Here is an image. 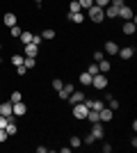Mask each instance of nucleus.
Masks as SVG:
<instances>
[{
	"mask_svg": "<svg viewBox=\"0 0 137 153\" xmlns=\"http://www.w3.org/2000/svg\"><path fill=\"white\" fill-rule=\"evenodd\" d=\"M19 39L23 41V46L30 44V41H32V32H27V30H25V32H21V37H19Z\"/></svg>",
	"mask_w": 137,
	"mask_h": 153,
	"instance_id": "obj_23",
	"label": "nucleus"
},
{
	"mask_svg": "<svg viewBox=\"0 0 137 153\" xmlns=\"http://www.w3.org/2000/svg\"><path fill=\"white\" fill-rule=\"evenodd\" d=\"M78 2H80V9H89L94 5V0H78Z\"/></svg>",
	"mask_w": 137,
	"mask_h": 153,
	"instance_id": "obj_28",
	"label": "nucleus"
},
{
	"mask_svg": "<svg viewBox=\"0 0 137 153\" xmlns=\"http://www.w3.org/2000/svg\"><path fill=\"white\" fill-rule=\"evenodd\" d=\"M0 48H2V44H0Z\"/></svg>",
	"mask_w": 137,
	"mask_h": 153,
	"instance_id": "obj_42",
	"label": "nucleus"
},
{
	"mask_svg": "<svg viewBox=\"0 0 137 153\" xmlns=\"http://www.w3.org/2000/svg\"><path fill=\"white\" fill-rule=\"evenodd\" d=\"M137 32V23L135 21H126L124 23V34H135Z\"/></svg>",
	"mask_w": 137,
	"mask_h": 153,
	"instance_id": "obj_12",
	"label": "nucleus"
},
{
	"mask_svg": "<svg viewBox=\"0 0 137 153\" xmlns=\"http://www.w3.org/2000/svg\"><path fill=\"white\" fill-rule=\"evenodd\" d=\"M103 57H105V53H101V51H96V53H94V62H101Z\"/></svg>",
	"mask_w": 137,
	"mask_h": 153,
	"instance_id": "obj_34",
	"label": "nucleus"
},
{
	"mask_svg": "<svg viewBox=\"0 0 137 153\" xmlns=\"http://www.w3.org/2000/svg\"><path fill=\"white\" fill-rule=\"evenodd\" d=\"M89 19L94 21V23H101V21H105V12H103V7H98V5H91L89 9Z\"/></svg>",
	"mask_w": 137,
	"mask_h": 153,
	"instance_id": "obj_1",
	"label": "nucleus"
},
{
	"mask_svg": "<svg viewBox=\"0 0 137 153\" xmlns=\"http://www.w3.org/2000/svg\"><path fill=\"white\" fill-rule=\"evenodd\" d=\"M112 119H114V110H110V108L98 110V121L101 123H107V121H112Z\"/></svg>",
	"mask_w": 137,
	"mask_h": 153,
	"instance_id": "obj_4",
	"label": "nucleus"
},
{
	"mask_svg": "<svg viewBox=\"0 0 137 153\" xmlns=\"http://www.w3.org/2000/svg\"><path fill=\"white\" fill-rule=\"evenodd\" d=\"M62 87H64V82H62L59 78H55V80H53V89H55V91H59Z\"/></svg>",
	"mask_w": 137,
	"mask_h": 153,
	"instance_id": "obj_27",
	"label": "nucleus"
},
{
	"mask_svg": "<svg viewBox=\"0 0 137 153\" xmlns=\"http://www.w3.org/2000/svg\"><path fill=\"white\" fill-rule=\"evenodd\" d=\"M69 146H71V149H78V146H82V140H80L78 135H73L71 140H69Z\"/></svg>",
	"mask_w": 137,
	"mask_h": 153,
	"instance_id": "obj_22",
	"label": "nucleus"
},
{
	"mask_svg": "<svg viewBox=\"0 0 137 153\" xmlns=\"http://www.w3.org/2000/svg\"><path fill=\"white\" fill-rule=\"evenodd\" d=\"M96 64H98V71H101V73H107V71L112 69V64L107 62V59H105V57L101 59V62H96Z\"/></svg>",
	"mask_w": 137,
	"mask_h": 153,
	"instance_id": "obj_16",
	"label": "nucleus"
},
{
	"mask_svg": "<svg viewBox=\"0 0 137 153\" xmlns=\"http://www.w3.org/2000/svg\"><path fill=\"white\" fill-rule=\"evenodd\" d=\"M7 140H9L7 130H5V128H0V144H2V142H7Z\"/></svg>",
	"mask_w": 137,
	"mask_h": 153,
	"instance_id": "obj_33",
	"label": "nucleus"
},
{
	"mask_svg": "<svg viewBox=\"0 0 137 153\" xmlns=\"http://www.w3.org/2000/svg\"><path fill=\"white\" fill-rule=\"evenodd\" d=\"M66 19L71 21V23H78V25H80V23L85 21V14H82V12H69V16H66Z\"/></svg>",
	"mask_w": 137,
	"mask_h": 153,
	"instance_id": "obj_10",
	"label": "nucleus"
},
{
	"mask_svg": "<svg viewBox=\"0 0 137 153\" xmlns=\"http://www.w3.org/2000/svg\"><path fill=\"white\" fill-rule=\"evenodd\" d=\"M9 32H12V37H21V32H23V30H21L19 25H12V27H9Z\"/></svg>",
	"mask_w": 137,
	"mask_h": 153,
	"instance_id": "obj_31",
	"label": "nucleus"
},
{
	"mask_svg": "<svg viewBox=\"0 0 137 153\" xmlns=\"http://www.w3.org/2000/svg\"><path fill=\"white\" fill-rule=\"evenodd\" d=\"M107 76L105 73H96V76H91V87H96V89H105L107 87Z\"/></svg>",
	"mask_w": 137,
	"mask_h": 153,
	"instance_id": "obj_2",
	"label": "nucleus"
},
{
	"mask_svg": "<svg viewBox=\"0 0 137 153\" xmlns=\"http://www.w3.org/2000/svg\"><path fill=\"white\" fill-rule=\"evenodd\" d=\"M87 112H89V108H87L85 103H76V105H73V110H71V114L76 117L78 121H82V119H85Z\"/></svg>",
	"mask_w": 137,
	"mask_h": 153,
	"instance_id": "obj_3",
	"label": "nucleus"
},
{
	"mask_svg": "<svg viewBox=\"0 0 137 153\" xmlns=\"http://www.w3.org/2000/svg\"><path fill=\"white\" fill-rule=\"evenodd\" d=\"M23 59H25L23 55H12V64H14V66H21V64H23Z\"/></svg>",
	"mask_w": 137,
	"mask_h": 153,
	"instance_id": "obj_26",
	"label": "nucleus"
},
{
	"mask_svg": "<svg viewBox=\"0 0 137 153\" xmlns=\"http://www.w3.org/2000/svg\"><path fill=\"white\" fill-rule=\"evenodd\" d=\"M85 119H87V121H89V123H96V121H98V110H89Z\"/></svg>",
	"mask_w": 137,
	"mask_h": 153,
	"instance_id": "obj_21",
	"label": "nucleus"
},
{
	"mask_svg": "<svg viewBox=\"0 0 137 153\" xmlns=\"http://www.w3.org/2000/svg\"><path fill=\"white\" fill-rule=\"evenodd\" d=\"M23 66H25V69H34V66H37V59L34 57H25L23 59Z\"/></svg>",
	"mask_w": 137,
	"mask_h": 153,
	"instance_id": "obj_24",
	"label": "nucleus"
},
{
	"mask_svg": "<svg viewBox=\"0 0 137 153\" xmlns=\"http://www.w3.org/2000/svg\"><path fill=\"white\" fill-rule=\"evenodd\" d=\"M121 59H133V55H135V48L133 46H126V48H119V53H117Z\"/></svg>",
	"mask_w": 137,
	"mask_h": 153,
	"instance_id": "obj_7",
	"label": "nucleus"
},
{
	"mask_svg": "<svg viewBox=\"0 0 137 153\" xmlns=\"http://www.w3.org/2000/svg\"><path fill=\"white\" fill-rule=\"evenodd\" d=\"M0 64H2V57H0Z\"/></svg>",
	"mask_w": 137,
	"mask_h": 153,
	"instance_id": "obj_41",
	"label": "nucleus"
},
{
	"mask_svg": "<svg viewBox=\"0 0 137 153\" xmlns=\"http://www.w3.org/2000/svg\"><path fill=\"white\" fill-rule=\"evenodd\" d=\"M7 123H9V119H7V117H2V114H0V128H7Z\"/></svg>",
	"mask_w": 137,
	"mask_h": 153,
	"instance_id": "obj_37",
	"label": "nucleus"
},
{
	"mask_svg": "<svg viewBox=\"0 0 137 153\" xmlns=\"http://www.w3.org/2000/svg\"><path fill=\"white\" fill-rule=\"evenodd\" d=\"M0 114H2V117H9V114H12V101L0 103Z\"/></svg>",
	"mask_w": 137,
	"mask_h": 153,
	"instance_id": "obj_14",
	"label": "nucleus"
},
{
	"mask_svg": "<svg viewBox=\"0 0 137 153\" xmlns=\"http://www.w3.org/2000/svg\"><path fill=\"white\" fill-rule=\"evenodd\" d=\"M37 53H39V46L25 44V57H37Z\"/></svg>",
	"mask_w": 137,
	"mask_h": 153,
	"instance_id": "obj_13",
	"label": "nucleus"
},
{
	"mask_svg": "<svg viewBox=\"0 0 137 153\" xmlns=\"http://www.w3.org/2000/svg\"><path fill=\"white\" fill-rule=\"evenodd\" d=\"M41 39H44V41H50V39H55V30H53V27H46V30L41 32Z\"/></svg>",
	"mask_w": 137,
	"mask_h": 153,
	"instance_id": "obj_19",
	"label": "nucleus"
},
{
	"mask_svg": "<svg viewBox=\"0 0 137 153\" xmlns=\"http://www.w3.org/2000/svg\"><path fill=\"white\" fill-rule=\"evenodd\" d=\"M5 130H7V135H9V137H14V135L19 133V126H16V121H9Z\"/></svg>",
	"mask_w": 137,
	"mask_h": 153,
	"instance_id": "obj_18",
	"label": "nucleus"
},
{
	"mask_svg": "<svg viewBox=\"0 0 137 153\" xmlns=\"http://www.w3.org/2000/svg\"><path fill=\"white\" fill-rule=\"evenodd\" d=\"M69 12H80V2H78V0H71V5H69Z\"/></svg>",
	"mask_w": 137,
	"mask_h": 153,
	"instance_id": "obj_29",
	"label": "nucleus"
},
{
	"mask_svg": "<svg viewBox=\"0 0 137 153\" xmlns=\"http://www.w3.org/2000/svg\"><path fill=\"white\" fill-rule=\"evenodd\" d=\"M119 16H121V19H126V21H133V9L124 5L121 9H119Z\"/></svg>",
	"mask_w": 137,
	"mask_h": 153,
	"instance_id": "obj_15",
	"label": "nucleus"
},
{
	"mask_svg": "<svg viewBox=\"0 0 137 153\" xmlns=\"http://www.w3.org/2000/svg\"><path fill=\"white\" fill-rule=\"evenodd\" d=\"M112 151V144H103V153H110Z\"/></svg>",
	"mask_w": 137,
	"mask_h": 153,
	"instance_id": "obj_39",
	"label": "nucleus"
},
{
	"mask_svg": "<svg viewBox=\"0 0 137 153\" xmlns=\"http://www.w3.org/2000/svg\"><path fill=\"white\" fill-rule=\"evenodd\" d=\"M5 25H7V27L16 25V14H12V12H7V14H5Z\"/></svg>",
	"mask_w": 137,
	"mask_h": 153,
	"instance_id": "obj_17",
	"label": "nucleus"
},
{
	"mask_svg": "<svg viewBox=\"0 0 137 153\" xmlns=\"http://www.w3.org/2000/svg\"><path fill=\"white\" fill-rule=\"evenodd\" d=\"M41 2H44V0H34V5H37V7H41Z\"/></svg>",
	"mask_w": 137,
	"mask_h": 153,
	"instance_id": "obj_40",
	"label": "nucleus"
},
{
	"mask_svg": "<svg viewBox=\"0 0 137 153\" xmlns=\"http://www.w3.org/2000/svg\"><path fill=\"white\" fill-rule=\"evenodd\" d=\"M78 80H80V85H82V87H89V85H91V76L87 73V71H85V73H80Z\"/></svg>",
	"mask_w": 137,
	"mask_h": 153,
	"instance_id": "obj_20",
	"label": "nucleus"
},
{
	"mask_svg": "<svg viewBox=\"0 0 137 153\" xmlns=\"http://www.w3.org/2000/svg\"><path fill=\"white\" fill-rule=\"evenodd\" d=\"M87 73H89V76H96V73H101V71H98V64L94 62V64L89 66V69H87Z\"/></svg>",
	"mask_w": 137,
	"mask_h": 153,
	"instance_id": "obj_30",
	"label": "nucleus"
},
{
	"mask_svg": "<svg viewBox=\"0 0 137 153\" xmlns=\"http://www.w3.org/2000/svg\"><path fill=\"white\" fill-rule=\"evenodd\" d=\"M91 137H94V140H103V137H105V128H103L101 121L91 123Z\"/></svg>",
	"mask_w": 137,
	"mask_h": 153,
	"instance_id": "obj_5",
	"label": "nucleus"
},
{
	"mask_svg": "<svg viewBox=\"0 0 137 153\" xmlns=\"http://www.w3.org/2000/svg\"><path fill=\"white\" fill-rule=\"evenodd\" d=\"M73 89H76V87H73L71 82H64V87L59 89V98H62V101H66V98H69V94H71Z\"/></svg>",
	"mask_w": 137,
	"mask_h": 153,
	"instance_id": "obj_11",
	"label": "nucleus"
},
{
	"mask_svg": "<svg viewBox=\"0 0 137 153\" xmlns=\"http://www.w3.org/2000/svg\"><path fill=\"white\" fill-rule=\"evenodd\" d=\"M82 142H85V144H94L96 140H94V137H91V133H89V135H85V140H82Z\"/></svg>",
	"mask_w": 137,
	"mask_h": 153,
	"instance_id": "obj_38",
	"label": "nucleus"
},
{
	"mask_svg": "<svg viewBox=\"0 0 137 153\" xmlns=\"http://www.w3.org/2000/svg\"><path fill=\"white\" fill-rule=\"evenodd\" d=\"M25 112H27V108H25V103H23V101L12 103V114H14V117H23Z\"/></svg>",
	"mask_w": 137,
	"mask_h": 153,
	"instance_id": "obj_6",
	"label": "nucleus"
},
{
	"mask_svg": "<svg viewBox=\"0 0 137 153\" xmlns=\"http://www.w3.org/2000/svg\"><path fill=\"white\" fill-rule=\"evenodd\" d=\"M66 101H71V105H76V103H82V101H85V94L73 89L71 94H69V98H66Z\"/></svg>",
	"mask_w": 137,
	"mask_h": 153,
	"instance_id": "obj_8",
	"label": "nucleus"
},
{
	"mask_svg": "<svg viewBox=\"0 0 137 153\" xmlns=\"http://www.w3.org/2000/svg\"><path fill=\"white\" fill-rule=\"evenodd\" d=\"M16 73H19V76H25V73H27V69L23 66V64H21V66H16Z\"/></svg>",
	"mask_w": 137,
	"mask_h": 153,
	"instance_id": "obj_35",
	"label": "nucleus"
},
{
	"mask_svg": "<svg viewBox=\"0 0 137 153\" xmlns=\"http://www.w3.org/2000/svg\"><path fill=\"white\" fill-rule=\"evenodd\" d=\"M41 41H44V39H41V34H32V41H30V44H34V46H41Z\"/></svg>",
	"mask_w": 137,
	"mask_h": 153,
	"instance_id": "obj_32",
	"label": "nucleus"
},
{
	"mask_svg": "<svg viewBox=\"0 0 137 153\" xmlns=\"http://www.w3.org/2000/svg\"><path fill=\"white\" fill-rule=\"evenodd\" d=\"M110 2H112V0H96V5H98V7H103V9L110 5Z\"/></svg>",
	"mask_w": 137,
	"mask_h": 153,
	"instance_id": "obj_36",
	"label": "nucleus"
},
{
	"mask_svg": "<svg viewBox=\"0 0 137 153\" xmlns=\"http://www.w3.org/2000/svg\"><path fill=\"white\" fill-rule=\"evenodd\" d=\"M103 53H105V55H117V53H119V46L114 44V41H105Z\"/></svg>",
	"mask_w": 137,
	"mask_h": 153,
	"instance_id": "obj_9",
	"label": "nucleus"
},
{
	"mask_svg": "<svg viewBox=\"0 0 137 153\" xmlns=\"http://www.w3.org/2000/svg\"><path fill=\"white\" fill-rule=\"evenodd\" d=\"M9 101H12V103H19V101H23V94H21V91H12Z\"/></svg>",
	"mask_w": 137,
	"mask_h": 153,
	"instance_id": "obj_25",
	"label": "nucleus"
}]
</instances>
